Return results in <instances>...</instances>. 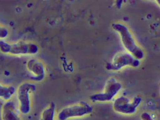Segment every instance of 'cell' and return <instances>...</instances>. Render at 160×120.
<instances>
[{
    "label": "cell",
    "mask_w": 160,
    "mask_h": 120,
    "mask_svg": "<svg viewBox=\"0 0 160 120\" xmlns=\"http://www.w3.org/2000/svg\"><path fill=\"white\" fill-rule=\"evenodd\" d=\"M0 51L3 54L14 56L34 53L33 50L28 49L27 45L22 42L10 44L3 41H0Z\"/></svg>",
    "instance_id": "5b68a950"
},
{
    "label": "cell",
    "mask_w": 160,
    "mask_h": 120,
    "mask_svg": "<svg viewBox=\"0 0 160 120\" xmlns=\"http://www.w3.org/2000/svg\"><path fill=\"white\" fill-rule=\"evenodd\" d=\"M142 101L139 97H136L131 100L127 97L121 96L115 100L113 108L115 111L125 115L134 114L137 111Z\"/></svg>",
    "instance_id": "3957f363"
},
{
    "label": "cell",
    "mask_w": 160,
    "mask_h": 120,
    "mask_svg": "<svg viewBox=\"0 0 160 120\" xmlns=\"http://www.w3.org/2000/svg\"><path fill=\"white\" fill-rule=\"evenodd\" d=\"M8 31L5 28L0 25V38L4 39L8 36Z\"/></svg>",
    "instance_id": "8fae6325"
},
{
    "label": "cell",
    "mask_w": 160,
    "mask_h": 120,
    "mask_svg": "<svg viewBox=\"0 0 160 120\" xmlns=\"http://www.w3.org/2000/svg\"><path fill=\"white\" fill-rule=\"evenodd\" d=\"M28 67L29 70L36 77V80H41V76L43 72L40 64L34 60H31L29 61Z\"/></svg>",
    "instance_id": "9c48e42d"
},
{
    "label": "cell",
    "mask_w": 160,
    "mask_h": 120,
    "mask_svg": "<svg viewBox=\"0 0 160 120\" xmlns=\"http://www.w3.org/2000/svg\"><path fill=\"white\" fill-rule=\"evenodd\" d=\"M3 120H22L16 111L13 102H6L3 105L2 109Z\"/></svg>",
    "instance_id": "8992f818"
},
{
    "label": "cell",
    "mask_w": 160,
    "mask_h": 120,
    "mask_svg": "<svg viewBox=\"0 0 160 120\" xmlns=\"http://www.w3.org/2000/svg\"><path fill=\"white\" fill-rule=\"evenodd\" d=\"M35 84L28 82L20 84L17 91L19 109L23 114H27L30 111L31 96L36 91Z\"/></svg>",
    "instance_id": "7a4b0ae2"
},
{
    "label": "cell",
    "mask_w": 160,
    "mask_h": 120,
    "mask_svg": "<svg viewBox=\"0 0 160 120\" xmlns=\"http://www.w3.org/2000/svg\"><path fill=\"white\" fill-rule=\"evenodd\" d=\"M16 92V89L14 86L3 85L0 82V99L6 102L9 101Z\"/></svg>",
    "instance_id": "ba28073f"
},
{
    "label": "cell",
    "mask_w": 160,
    "mask_h": 120,
    "mask_svg": "<svg viewBox=\"0 0 160 120\" xmlns=\"http://www.w3.org/2000/svg\"><path fill=\"white\" fill-rule=\"evenodd\" d=\"M138 61L133 59L132 57L129 56L121 57L117 58L114 60L112 65V69L116 70L119 69L126 65H131L136 66L138 65Z\"/></svg>",
    "instance_id": "52a82bcc"
},
{
    "label": "cell",
    "mask_w": 160,
    "mask_h": 120,
    "mask_svg": "<svg viewBox=\"0 0 160 120\" xmlns=\"http://www.w3.org/2000/svg\"><path fill=\"white\" fill-rule=\"evenodd\" d=\"M56 107L55 103L51 102L42 113L40 120H55Z\"/></svg>",
    "instance_id": "30bf717a"
},
{
    "label": "cell",
    "mask_w": 160,
    "mask_h": 120,
    "mask_svg": "<svg viewBox=\"0 0 160 120\" xmlns=\"http://www.w3.org/2000/svg\"><path fill=\"white\" fill-rule=\"evenodd\" d=\"M93 112L92 107L88 103L81 101L63 108L58 115L59 120L84 117L91 114Z\"/></svg>",
    "instance_id": "6da1fadb"
},
{
    "label": "cell",
    "mask_w": 160,
    "mask_h": 120,
    "mask_svg": "<svg viewBox=\"0 0 160 120\" xmlns=\"http://www.w3.org/2000/svg\"><path fill=\"white\" fill-rule=\"evenodd\" d=\"M121 88L120 83L116 80L112 79L107 82L103 92L91 96L90 99L94 102H110L117 95Z\"/></svg>",
    "instance_id": "277c9868"
},
{
    "label": "cell",
    "mask_w": 160,
    "mask_h": 120,
    "mask_svg": "<svg viewBox=\"0 0 160 120\" xmlns=\"http://www.w3.org/2000/svg\"><path fill=\"white\" fill-rule=\"evenodd\" d=\"M141 120H155L152 115L147 112H144L141 116Z\"/></svg>",
    "instance_id": "7c38bea8"
}]
</instances>
